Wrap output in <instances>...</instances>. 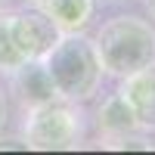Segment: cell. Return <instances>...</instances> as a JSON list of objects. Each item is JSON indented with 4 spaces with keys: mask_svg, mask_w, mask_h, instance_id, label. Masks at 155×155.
<instances>
[{
    "mask_svg": "<svg viewBox=\"0 0 155 155\" xmlns=\"http://www.w3.org/2000/svg\"><path fill=\"white\" fill-rule=\"evenodd\" d=\"M22 62L25 56L19 53L12 31H9V12H0V74H12Z\"/></svg>",
    "mask_w": 155,
    "mask_h": 155,
    "instance_id": "9c48e42d",
    "label": "cell"
},
{
    "mask_svg": "<svg viewBox=\"0 0 155 155\" xmlns=\"http://www.w3.org/2000/svg\"><path fill=\"white\" fill-rule=\"evenodd\" d=\"M118 90L134 112L137 127L143 134H155V62L134 71V74H127V78H121Z\"/></svg>",
    "mask_w": 155,
    "mask_h": 155,
    "instance_id": "8992f818",
    "label": "cell"
},
{
    "mask_svg": "<svg viewBox=\"0 0 155 155\" xmlns=\"http://www.w3.org/2000/svg\"><path fill=\"white\" fill-rule=\"evenodd\" d=\"M0 12H6V6H3V0H0Z\"/></svg>",
    "mask_w": 155,
    "mask_h": 155,
    "instance_id": "7c38bea8",
    "label": "cell"
},
{
    "mask_svg": "<svg viewBox=\"0 0 155 155\" xmlns=\"http://www.w3.org/2000/svg\"><path fill=\"white\" fill-rule=\"evenodd\" d=\"M44 65L53 78V87L62 99L71 102H90L99 93V84L106 71H102L99 53L93 47V37L81 34H62L56 47L44 56Z\"/></svg>",
    "mask_w": 155,
    "mask_h": 155,
    "instance_id": "7a4b0ae2",
    "label": "cell"
},
{
    "mask_svg": "<svg viewBox=\"0 0 155 155\" xmlns=\"http://www.w3.org/2000/svg\"><path fill=\"white\" fill-rule=\"evenodd\" d=\"M112 3H118V0H112Z\"/></svg>",
    "mask_w": 155,
    "mask_h": 155,
    "instance_id": "5bb4252c",
    "label": "cell"
},
{
    "mask_svg": "<svg viewBox=\"0 0 155 155\" xmlns=\"http://www.w3.org/2000/svg\"><path fill=\"white\" fill-rule=\"evenodd\" d=\"M6 127V96L0 93V130Z\"/></svg>",
    "mask_w": 155,
    "mask_h": 155,
    "instance_id": "30bf717a",
    "label": "cell"
},
{
    "mask_svg": "<svg viewBox=\"0 0 155 155\" xmlns=\"http://www.w3.org/2000/svg\"><path fill=\"white\" fill-rule=\"evenodd\" d=\"M6 78H9V93L19 102L22 112H31V109H37V106H44V102L59 96L56 87H53V78H50V71L44 65V59H25Z\"/></svg>",
    "mask_w": 155,
    "mask_h": 155,
    "instance_id": "5b68a950",
    "label": "cell"
},
{
    "mask_svg": "<svg viewBox=\"0 0 155 155\" xmlns=\"http://www.w3.org/2000/svg\"><path fill=\"white\" fill-rule=\"evenodd\" d=\"M146 9H149V16L155 19V0H146Z\"/></svg>",
    "mask_w": 155,
    "mask_h": 155,
    "instance_id": "8fae6325",
    "label": "cell"
},
{
    "mask_svg": "<svg viewBox=\"0 0 155 155\" xmlns=\"http://www.w3.org/2000/svg\"><path fill=\"white\" fill-rule=\"evenodd\" d=\"M102 71L109 78H127L155 62V25L143 16H112L93 34Z\"/></svg>",
    "mask_w": 155,
    "mask_h": 155,
    "instance_id": "6da1fadb",
    "label": "cell"
},
{
    "mask_svg": "<svg viewBox=\"0 0 155 155\" xmlns=\"http://www.w3.org/2000/svg\"><path fill=\"white\" fill-rule=\"evenodd\" d=\"M22 3H37V0H22Z\"/></svg>",
    "mask_w": 155,
    "mask_h": 155,
    "instance_id": "4fadbf2b",
    "label": "cell"
},
{
    "mask_svg": "<svg viewBox=\"0 0 155 155\" xmlns=\"http://www.w3.org/2000/svg\"><path fill=\"white\" fill-rule=\"evenodd\" d=\"M37 6L56 22L62 34H81L93 25L99 0H37Z\"/></svg>",
    "mask_w": 155,
    "mask_h": 155,
    "instance_id": "ba28073f",
    "label": "cell"
},
{
    "mask_svg": "<svg viewBox=\"0 0 155 155\" xmlns=\"http://www.w3.org/2000/svg\"><path fill=\"white\" fill-rule=\"evenodd\" d=\"M9 31H12V41H16L19 53L25 59H44L62 37L56 22L37 3H25L22 9L9 12Z\"/></svg>",
    "mask_w": 155,
    "mask_h": 155,
    "instance_id": "277c9868",
    "label": "cell"
},
{
    "mask_svg": "<svg viewBox=\"0 0 155 155\" xmlns=\"http://www.w3.org/2000/svg\"><path fill=\"white\" fill-rule=\"evenodd\" d=\"M22 146L28 149H78L87 140V115L81 102L71 99H50L31 112H22Z\"/></svg>",
    "mask_w": 155,
    "mask_h": 155,
    "instance_id": "3957f363",
    "label": "cell"
},
{
    "mask_svg": "<svg viewBox=\"0 0 155 155\" xmlns=\"http://www.w3.org/2000/svg\"><path fill=\"white\" fill-rule=\"evenodd\" d=\"M93 124H96V134H99V143L102 140H118V137H130V134H140L137 127V118L127 99L121 96V90L109 93L106 99L96 106V115H93Z\"/></svg>",
    "mask_w": 155,
    "mask_h": 155,
    "instance_id": "52a82bcc",
    "label": "cell"
}]
</instances>
